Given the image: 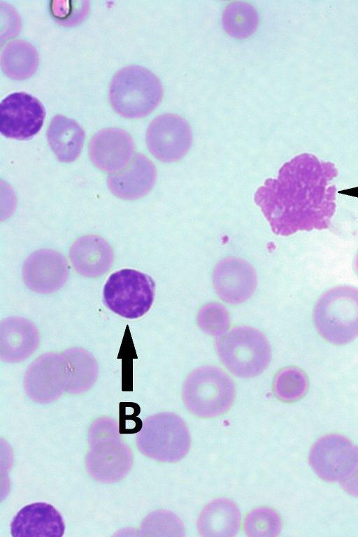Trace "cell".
Masks as SVG:
<instances>
[{"label": "cell", "mask_w": 358, "mask_h": 537, "mask_svg": "<svg viewBox=\"0 0 358 537\" xmlns=\"http://www.w3.org/2000/svg\"><path fill=\"white\" fill-rule=\"evenodd\" d=\"M337 176L332 162L300 154L282 166L276 178L266 179L254 200L277 235L325 229L336 212Z\"/></svg>", "instance_id": "6da1fadb"}, {"label": "cell", "mask_w": 358, "mask_h": 537, "mask_svg": "<svg viewBox=\"0 0 358 537\" xmlns=\"http://www.w3.org/2000/svg\"><path fill=\"white\" fill-rule=\"evenodd\" d=\"M119 434V428L112 418L100 417L91 424L86 467L94 480L115 482L129 471L132 465L131 452Z\"/></svg>", "instance_id": "7a4b0ae2"}, {"label": "cell", "mask_w": 358, "mask_h": 537, "mask_svg": "<svg viewBox=\"0 0 358 537\" xmlns=\"http://www.w3.org/2000/svg\"><path fill=\"white\" fill-rule=\"evenodd\" d=\"M182 397L190 413L200 418H213L227 413L233 406L236 385L222 368L203 366L186 377Z\"/></svg>", "instance_id": "3957f363"}, {"label": "cell", "mask_w": 358, "mask_h": 537, "mask_svg": "<svg viewBox=\"0 0 358 537\" xmlns=\"http://www.w3.org/2000/svg\"><path fill=\"white\" fill-rule=\"evenodd\" d=\"M163 87L148 69L131 65L120 69L111 79L108 97L113 109L120 116L138 119L150 114L159 104Z\"/></svg>", "instance_id": "277c9868"}, {"label": "cell", "mask_w": 358, "mask_h": 537, "mask_svg": "<svg viewBox=\"0 0 358 537\" xmlns=\"http://www.w3.org/2000/svg\"><path fill=\"white\" fill-rule=\"evenodd\" d=\"M220 360L234 375L252 378L262 374L272 357L265 335L252 327L236 326L215 340Z\"/></svg>", "instance_id": "5b68a950"}, {"label": "cell", "mask_w": 358, "mask_h": 537, "mask_svg": "<svg viewBox=\"0 0 358 537\" xmlns=\"http://www.w3.org/2000/svg\"><path fill=\"white\" fill-rule=\"evenodd\" d=\"M313 320L320 336L338 345L358 337V288L337 286L324 292L313 310Z\"/></svg>", "instance_id": "8992f818"}, {"label": "cell", "mask_w": 358, "mask_h": 537, "mask_svg": "<svg viewBox=\"0 0 358 537\" xmlns=\"http://www.w3.org/2000/svg\"><path fill=\"white\" fill-rule=\"evenodd\" d=\"M139 451L160 462L175 463L184 458L191 447V435L177 414L163 412L148 417L136 436Z\"/></svg>", "instance_id": "52a82bcc"}, {"label": "cell", "mask_w": 358, "mask_h": 537, "mask_svg": "<svg viewBox=\"0 0 358 537\" xmlns=\"http://www.w3.org/2000/svg\"><path fill=\"white\" fill-rule=\"evenodd\" d=\"M155 291L153 279L144 273L124 268L110 275L103 291L104 304L127 319H137L151 308Z\"/></svg>", "instance_id": "ba28073f"}, {"label": "cell", "mask_w": 358, "mask_h": 537, "mask_svg": "<svg viewBox=\"0 0 358 537\" xmlns=\"http://www.w3.org/2000/svg\"><path fill=\"white\" fill-rule=\"evenodd\" d=\"M71 379L70 363L64 353L49 352L37 357L28 366L24 387L32 401L48 403L68 391Z\"/></svg>", "instance_id": "9c48e42d"}, {"label": "cell", "mask_w": 358, "mask_h": 537, "mask_svg": "<svg viewBox=\"0 0 358 537\" xmlns=\"http://www.w3.org/2000/svg\"><path fill=\"white\" fill-rule=\"evenodd\" d=\"M310 466L322 480L342 482L358 466V447L339 434H329L317 439L308 456Z\"/></svg>", "instance_id": "30bf717a"}, {"label": "cell", "mask_w": 358, "mask_h": 537, "mask_svg": "<svg viewBox=\"0 0 358 537\" xmlns=\"http://www.w3.org/2000/svg\"><path fill=\"white\" fill-rule=\"evenodd\" d=\"M192 143V132L189 123L176 114L166 113L156 117L147 129L148 150L164 162L180 160L188 152Z\"/></svg>", "instance_id": "8fae6325"}, {"label": "cell", "mask_w": 358, "mask_h": 537, "mask_svg": "<svg viewBox=\"0 0 358 537\" xmlns=\"http://www.w3.org/2000/svg\"><path fill=\"white\" fill-rule=\"evenodd\" d=\"M45 110L41 102L30 94L14 92L0 104V131L6 137L27 140L41 129Z\"/></svg>", "instance_id": "7c38bea8"}, {"label": "cell", "mask_w": 358, "mask_h": 537, "mask_svg": "<svg viewBox=\"0 0 358 537\" xmlns=\"http://www.w3.org/2000/svg\"><path fill=\"white\" fill-rule=\"evenodd\" d=\"M69 266L61 253L50 249H41L31 253L22 267V279L31 291L52 294L60 289L69 278Z\"/></svg>", "instance_id": "4fadbf2b"}, {"label": "cell", "mask_w": 358, "mask_h": 537, "mask_svg": "<svg viewBox=\"0 0 358 537\" xmlns=\"http://www.w3.org/2000/svg\"><path fill=\"white\" fill-rule=\"evenodd\" d=\"M215 292L224 302L238 305L250 299L257 286L254 268L242 259L227 257L220 261L213 271Z\"/></svg>", "instance_id": "5bb4252c"}, {"label": "cell", "mask_w": 358, "mask_h": 537, "mask_svg": "<svg viewBox=\"0 0 358 537\" xmlns=\"http://www.w3.org/2000/svg\"><path fill=\"white\" fill-rule=\"evenodd\" d=\"M134 152L132 138L119 128L98 131L89 145V155L92 163L108 173H118L127 168L133 159Z\"/></svg>", "instance_id": "9a60e30c"}, {"label": "cell", "mask_w": 358, "mask_h": 537, "mask_svg": "<svg viewBox=\"0 0 358 537\" xmlns=\"http://www.w3.org/2000/svg\"><path fill=\"white\" fill-rule=\"evenodd\" d=\"M40 334L29 320L12 316L0 324V357L6 363L24 361L38 349Z\"/></svg>", "instance_id": "2e32d148"}, {"label": "cell", "mask_w": 358, "mask_h": 537, "mask_svg": "<svg viewBox=\"0 0 358 537\" xmlns=\"http://www.w3.org/2000/svg\"><path fill=\"white\" fill-rule=\"evenodd\" d=\"M64 530L61 514L54 506L44 502L23 507L10 524L13 537H61Z\"/></svg>", "instance_id": "e0dca14e"}, {"label": "cell", "mask_w": 358, "mask_h": 537, "mask_svg": "<svg viewBox=\"0 0 358 537\" xmlns=\"http://www.w3.org/2000/svg\"><path fill=\"white\" fill-rule=\"evenodd\" d=\"M69 257L78 273L87 278H98L113 266L114 252L104 238L96 235H86L71 245Z\"/></svg>", "instance_id": "ac0fdd59"}, {"label": "cell", "mask_w": 358, "mask_h": 537, "mask_svg": "<svg viewBox=\"0 0 358 537\" xmlns=\"http://www.w3.org/2000/svg\"><path fill=\"white\" fill-rule=\"evenodd\" d=\"M155 179L156 170L152 162L146 156L137 154L127 168L109 176L107 183L116 196L135 200L151 190Z\"/></svg>", "instance_id": "d6986e66"}, {"label": "cell", "mask_w": 358, "mask_h": 537, "mask_svg": "<svg viewBox=\"0 0 358 537\" xmlns=\"http://www.w3.org/2000/svg\"><path fill=\"white\" fill-rule=\"evenodd\" d=\"M241 514L237 505L231 499L220 497L201 510L196 527L202 537H233L239 531Z\"/></svg>", "instance_id": "ffe728a7"}, {"label": "cell", "mask_w": 358, "mask_h": 537, "mask_svg": "<svg viewBox=\"0 0 358 537\" xmlns=\"http://www.w3.org/2000/svg\"><path fill=\"white\" fill-rule=\"evenodd\" d=\"M49 145L62 162H71L79 156L85 134L75 120L62 115L54 116L47 131Z\"/></svg>", "instance_id": "44dd1931"}, {"label": "cell", "mask_w": 358, "mask_h": 537, "mask_svg": "<svg viewBox=\"0 0 358 537\" xmlns=\"http://www.w3.org/2000/svg\"><path fill=\"white\" fill-rule=\"evenodd\" d=\"M39 62L36 48L29 42L14 40L8 43L1 53V66L4 73L13 80H24L36 71Z\"/></svg>", "instance_id": "7402d4cb"}, {"label": "cell", "mask_w": 358, "mask_h": 537, "mask_svg": "<svg viewBox=\"0 0 358 537\" xmlns=\"http://www.w3.org/2000/svg\"><path fill=\"white\" fill-rule=\"evenodd\" d=\"M69 361L72 379L68 392L81 394L92 387L99 373L98 363L93 355L81 348H71L63 352Z\"/></svg>", "instance_id": "603a6c76"}, {"label": "cell", "mask_w": 358, "mask_h": 537, "mask_svg": "<svg viewBox=\"0 0 358 537\" xmlns=\"http://www.w3.org/2000/svg\"><path fill=\"white\" fill-rule=\"evenodd\" d=\"M222 26L225 31L236 38H245L257 29L259 15L250 3L236 1L229 3L223 10Z\"/></svg>", "instance_id": "cb8c5ba5"}, {"label": "cell", "mask_w": 358, "mask_h": 537, "mask_svg": "<svg viewBox=\"0 0 358 537\" xmlns=\"http://www.w3.org/2000/svg\"><path fill=\"white\" fill-rule=\"evenodd\" d=\"M309 387L306 374L295 366H288L278 371L273 381V391L280 401L293 403L307 394Z\"/></svg>", "instance_id": "d4e9b609"}, {"label": "cell", "mask_w": 358, "mask_h": 537, "mask_svg": "<svg viewBox=\"0 0 358 537\" xmlns=\"http://www.w3.org/2000/svg\"><path fill=\"white\" fill-rule=\"evenodd\" d=\"M282 521L279 513L268 506L249 511L243 521V530L249 537H275L280 535Z\"/></svg>", "instance_id": "484cf974"}, {"label": "cell", "mask_w": 358, "mask_h": 537, "mask_svg": "<svg viewBox=\"0 0 358 537\" xmlns=\"http://www.w3.org/2000/svg\"><path fill=\"white\" fill-rule=\"evenodd\" d=\"M196 322L203 331L218 337L228 331L231 324V317L223 305L217 302H210L199 309Z\"/></svg>", "instance_id": "4316f807"}, {"label": "cell", "mask_w": 358, "mask_h": 537, "mask_svg": "<svg viewBox=\"0 0 358 537\" xmlns=\"http://www.w3.org/2000/svg\"><path fill=\"white\" fill-rule=\"evenodd\" d=\"M90 9L87 1H52L50 10L52 17L63 26H74L82 22Z\"/></svg>", "instance_id": "83f0119b"}, {"label": "cell", "mask_w": 358, "mask_h": 537, "mask_svg": "<svg viewBox=\"0 0 358 537\" xmlns=\"http://www.w3.org/2000/svg\"><path fill=\"white\" fill-rule=\"evenodd\" d=\"M147 525L152 536H184L185 528L180 519L174 513L164 510H157L148 517Z\"/></svg>", "instance_id": "f1b7e54d"}, {"label": "cell", "mask_w": 358, "mask_h": 537, "mask_svg": "<svg viewBox=\"0 0 358 537\" xmlns=\"http://www.w3.org/2000/svg\"><path fill=\"white\" fill-rule=\"evenodd\" d=\"M140 411L136 403H120L119 432L120 434L139 432L143 427L142 421L136 416Z\"/></svg>", "instance_id": "f546056e"}, {"label": "cell", "mask_w": 358, "mask_h": 537, "mask_svg": "<svg viewBox=\"0 0 358 537\" xmlns=\"http://www.w3.org/2000/svg\"><path fill=\"white\" fill-rule=\"evenodd\" d=\"M341 484L348 494L358 497V466L354 473Z\"/></svg>", "instance_id": "4dcf8cb0"}, {"label": "cell", "mask_w": 358, "mask_h": 537, "mask_svg": "<svg viewBox=\"0 0 358 537\" xmlns=\"http://www.w3.org/2000/svg\"><path fill=\"white\" fill-rule=\"evenodd\" d=\"M354 267H355L356 273L358 275V253L357 254V256L355 257V259Z\"/></svg>", "instance_id": "1f68e13d"}]
</instances>
